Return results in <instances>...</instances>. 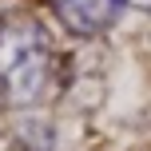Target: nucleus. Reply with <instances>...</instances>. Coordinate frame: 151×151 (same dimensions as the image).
Returning <instances> with one entry per match:
<instances>
[{
  "label": "nucleus",
  "mask_w": 151,
  "mask_h": 151,
  "mask_svg": "<svg viewBox=\"0 0 151 151\" xmlns=\"http://www.w3.org/2000/svg\"><path fill=\"white\" fill-rule=\"evenodd\" d=\"M56 40L40 16L12 8L0 16V107L24 111L56 88Z\"/></svg>",
  "instance_id": "f257e3e1"
},
{
  "label": "nucleus",
  "mask_w": 151,
  "mask_h": 151,
  "mask_svg": "<svg viewBox=\"0 0 151 151\" xmlns=\"http://www.w3.org/2000/svg\"><path fill=\"white\" fill-rule=\"evenodd\" d=\"M127 4L131 0H52L56 20L64 24V32H72V36H80V40L111 32L115 24L123 20Z\"/></svg>",
  "instance_id": "f03ea898"
},
{
  "label": "nucleus",
  "mask_w": 151,
  "mask_h": 151,
  "mask_svg": "<svg viewBox=\"0 0 151 151\" xmlns=\"http://www.w3.org/2000/svg\"><path fill=\"white\" fill-rule=\"evenodd\" d=\"M4 151H56V127L48 119L28 115L24 123H16V131L8 135Z\"/></svg>",
  "instance_id": "7ed1b4c3"
}]
</instances>
